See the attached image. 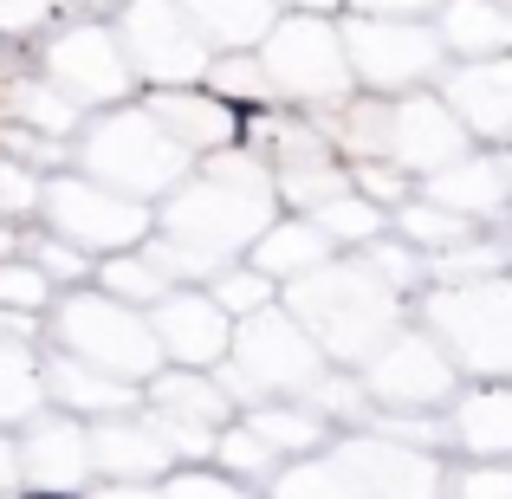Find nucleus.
<instances>
[{
    "label": "nucleus",
    "mask_w": 512,
    "mask_h": 499,
    "mask_svg": "<svg viewBox=\"0 0 512 499\" xmlns=\"http://www.w3.org/2000/svg\"><path fill=\"white\" fill-rule=\"evenodd\" d=\"M279 305H286L305 325V337L325 350V363H363L370 350H383L389 337L402 331V318H409V305L363 266V253H331L318 273L292 279V286L279 292Z\"/></svg>",
    "instance_id": "nucleus-1"
},
{
    "label": "nucleus",
    "mask_w": 512,
    "mask_h": 499,
    "mask_svg": "<svg viewBox=\"0 0 512 499\" xmlns=\"http://www.w3.org/2000/svg\"><path fill=\"white\" fill-rule=\"evenodd\" d=\"M72 156H78V175H91V182L117 188V195H130V201H143V208L163 201L169 188L195 169V156L143 111V98L98 111L72 137Z\"/></svg>",
    "instance_id": "nucleus-2"
},
{
    "label": "nucleus",
    "mask_w": 512,
    "mask_h": 499,
    "mask_svg": "<svg viewBox=\"0 0 512 499\" xmlns=\"http://www.w3.org/2000/svg\"><path fill=\"white\" fill-rule=\"evenodd\" d=\"M39 331H52V350H65V357L91 363V370L117 376V383H150L156 370H163V350H156L150 337V318L130 312V305L104 299L98 286H78V292H59V299L46 305V318H39Z\"/></svg>",
    "instance_id": "nucleus-3"
},
{
    "label": "nucleus",
    "mask_w": 512,
    "mask_h": 499,
    "mask_svg": "<svg viewBox=\"0 0 512 499\" xmlns=\"http://www.w3.org/2000/svg\"><path fill=\"white\" fill-rule=\"evenodd\" d=\"M325 370H331L325 350L305 337L299 318L286 305H266V312L234 325V350H227V363L214 376L247 409V402H273V396H312V383Z\"/></svg>",
    "instance_id": "nucleus-4"
},
{
    "label": "nucleus",
    "mask_w": 512,
    "mask_h": 499,
    "mask_svg": "<svg viewBox=\"0 0 512 499\" xmlns=\"http://www.w3.org/2000/svg\"><path fill=\"white\" fill-rule=\"evenodd\" d=\"M33 227L72 240L85 260H111V253H130V247L150 240L156 208H143V201L117 195V188L91 182V175H78V169H59L39 188V221Z\"/></svg>",
    "instance_id": "nucleus-5"
},
{
    "label": "nucleus",
    "mask_w": 512,
    "mask_h": 499,
    "mask_svg": "<svg viewBox=\"0 0 512 499\" xmlns=\"http://www.w3.org/2000/svg\"><path fill=\"white\" fill-rule=\"evenodd\" d=\"M39 78H46L59 98H72L78 111H111V104L137 98L124 46H117V33L98 26V20L46 26V39H39Z\"/></svg>",
    "instance_id": "nucleus-6"
},
{
    "label": "nucleus",
    "mask_w": 512,
    "mask_h": 499,
    "mask_svg": "<svg viewBox=\"0 0 512 499\" xmlns=\"http://www.w3.org/2000/svg\"><path fill=\"white\" fill-rule=\"evenodd\" d=\"M260 72L273 78L286 98H299V104H344L350 98L344 33H331L325 13L273 20V33L260 39Z\"/></svg>",
    "instance_id": "nucleus-7"
},
{
    "label": "nucleus",
    "mask_w": 512,
    "mask_h": 499,
    "mask_svg": "<svg viewBox=\"0 0 512 499\" xmlns=\"http://www.w3.org/2000/svg\"><path fill=\"white\" fill-rule=\"evenodd\" d=\"M124 26H117V46H124V65L137 85L150 91H182V85H201L208 72V39L195 33L175 0H124Z\"/></svg>",
    "instance_id": "nucleus-8"
},
{
    "label": "nucleus",
    "mask_w": 512,
    "mask_h": 499,
    "mask_svg": "<svg viewBox=\"0 0 512 499\" xmlns=\"http://www.w3.org/2000/svg\"><path fill=\"white\" fill-rule=\"evenodd\" d=\"M344 59H350V85H363L370 98H389V91H422L435 78L441 39L409 20H357L344 33Z\"/></svg>",
    "instance_id": "nucleus-9"
},
{
    "label": "nucleus",
    "mask_w": 512,
    "mask_h": 499,
    "mask_svg": "<svg viewBox=\"0 0 512 499\" xmlns=\"http://www.w3.org/2000/svg\"><path fill=\"white\" fill-rule=\"evenodd\" d=\"M454 389V363L435 344V331H409L402 325L383 350L363 357V396L383 402V409H415L435 415V402H448Z\"/></svg>",
    "instance_id": "nucleus-10"
},
{
    "label": "nucleus",
    "mask_w": 512,
    "mask_h": 499,
    "mask_svg": "<svg viewBox=\"0 0 512 499\" xmlns=\"http://www.w3.org/2000/svg\"><path fill=\"white\" fill-rule=\"evenodd\" d=\"M143 318H150V337L169 370H221L234 350V318L208 299V286H175Z\"/></svg>",
    "instance_id": "nucleus-11"
},
{
    "label": "nucleus",
    "mask_w": 512,
    "mask_h": 499,
    "mask_svg": "<svg viewBox=\"0 0 512 499\" xmlns=\"http://www.w3.org/2000/svg\"><path fill=\"white\" fill-rule=\"evenodd\" d=\"M39 396H46V409L78 415V422H104V415L137 409V383H117V376L65 357V350H46V357H39Z\"/></svg>",
    "instance_id": "nucleus-12"
},
{
    "label": "nucleus",
    "mask_w": 512,
    "mask_h": 499,
    "mask_svg": "<svg viewBox=\"0 0 512 499\" xmlns=\"http://www.w3.org/2000/svg\"><path fill=\"white\" fill-rule=\"evenodd\" d=\"M169 448L156 441V428L143 422L137 409L130 415H104L91 422V474L98 480H124V487H150V480L169 474Z\"/></svg>",
    "instance_id": "nucleus-13"
},
{
    "label": "nucleus",
    "mask_w": 512,
    "mask_h": 499,
    "mask_svg": "<svg viewBox=\"0 0 512 499\" xmlns=\"http://www.w3.org/2000/svg\"><path fill=\"white\" fill-rule=\"evenodd\" d=\"M331 240L318 234V221L312 214H286V221H273L260 240H253V253H247V266H260L266 279H273L279 292L292 286V279H305V273H318V266L331 260Z\"/></svg>",
    "instance_id": "nucleus-14"
},
{
    "label": "nucleus",
    "mask_w": 512,
    "mask_h": 499,
    "mask_svg": "<svg viewBox=\"0 0 512 499\" xmlns=\"http://www.w3.org/2000/svg\"><path fill=\"white\" fill-rule=\"evenodd\" d=\"M208 39V52H253V39L273 33V0H175Z\"/></svg>",
    "instance_id": "nucleus-15"
},
{
    "label": "nucleus",
    "mask_w": 512,
    "mask_h": 499,
    "mask_svg": "<svg viewBox=\"0 0 512 499\" xmlns=\"http://www.w3.org/2000/svg\"><path fill=\"white\" fill-rule=\"evenodd\" d=\"M39 357L20 337H0V422H20V415H39Z\"/></svg>",
    "instance_id": "nucleus-16"
},
{
    "label": "nucleus",
    "mask_w": 512,
    "mask_h": 499,
    "mask_svg": "<svg viewBox=\"0 0 512 499\" xmlns=\"http://www.w3.org/2000/svg\"><path fill=\"white\" fill-rule=\"evenodd\" d=\"M208 299L221 305L227 318H253V312H266V305H279V286L260 273V266H247V260H234V266H221V273L208 279Z\"/></svg>",
    "instance_id": "nucleus-17"
},
{
    "label": "nucleus",
    "mask_w": 512,
    "mask_h": 499,
    "mask_svg": "<svg viewBox=\"0 0 512 499\" xmlns=\"http://www.w3.org/2000/svg\"><path fill=\"white\" fill-rule=\"evenodd\" d=\"M156 499H260V487L234 480L214 461H182V467H169V474L156 480Z\"/></svg>",
    "instance_id": "nucleus-18"
},
{
    "label": "nucleus",
    "mask_w": 512,
    "mask_h": 499,
    "mask_svg": "<svg viewBox=\"0 0 512 499\" xmlns=\"http://www.w3.org/2000/svg\"><path fill=\"white\" fill-rule=\"evenodd\" d=\"M52 7L59 0H0V33H39L52 26Z\"/></svg>",
    "instance_id": "nucleus-19"
},
{
    "label": "nucleus",
    "mask_w": 512,
    "mask_h": 499,
    "mask_svg": "<svg viewBox=\"0 0 512 499\" xmlns=\"http://www.w3.org/2000/svg\"><path fill=\"white\" fill-rule=\"evenodd\" d=\"M20 487V454H13V435H0V493Z\"/></svg>",
    "instance_id": "nucleus-20"
},
{
    "label": "nucleus",
    "mask_w": 512,
    "mask_h": 499,
    "mask_svg": "<svg viewBox=\"0 0 512 499\" xmlns=\"http://www.w3.org/2000/svg\"><path fill=\"white\" fill-rule=\"evenodd\" d=\"M13 499H91V487H13Z\"/></svg>",
    "instance_id": "nucleus-21"
},
{
    "label": "nucleus",
    "mask_w": 512,
    "mask_h": 499,
    "mask_svg": "<svg viewBox=\"0 0 512 499\" xmlns=\"http://www.w3.org/2000/svg\"><path fill=\"white\" fill-rule=\"evenodd\" d=\"M91 499H156V487H124V480H104Z\"/></svg>",
    "instance_id": "nucleus-22"
},
{
    "label": "nucleus",
    "mask_w": 512,
    "mask_h": 499,
    "mask_svg": "<svg viewBox=\"0 0 512 499\" xmlns=\"http://www.w3.org/2000/svg\"><path fill=\"white\" fill-rule=\"evenodd\" d=\"M72 7H98V13H111V7H117V0H72Z\"/></svg>",
    "instance_id": "nucleus-23"
}]
</instances>
